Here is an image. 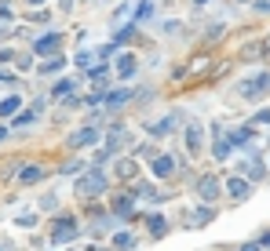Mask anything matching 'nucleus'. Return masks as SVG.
<instances>
[{"label": "nucleus", "mask_w": 270, "mask_h": 251, "mask_svg": "<svg viewBox=\"0 0 270 251\" xmlns=\"http://www.w3.org/2000/svg\"><path fill=\"white\" fill-rule=\"evenodd\" d=\"M165 229H168L165 215H150V237H165Z\"/></svg>", "instance_id": "2eb2a0df"}, {"label": "nucleus", "mask_w": 270, "mask_h": 251, "mask_svg": "<svg viewBox=\"0 0 270 251\" xmlns=\"http://www.w3.org/2000/svg\"><path fill=\"white\" fill-rule=\"evenodd\" d=\"M128 99H132V91H128V88H117V91H110V95H106V102H110V106H124Z\"/></svg>", "instance_id": "dca6fc26"}, {"label": "nucleus", "mask_w": 270, "mask_h": 251, "mask_svg": "<svg viewBox=\"0 0 270 251\" xmlns=\"http://www.w3.org/2000/svg\"><path fill=\"white\" fill-rule=\"evenodd\" d=\"M186 146H190V153H201V128H197V124L186 128Z\"/></svg>", "instance_id": "9b49d317"}, {"label": "nucleus", "mask_w": 270, "mask_h": 251, "mask_svg": "<svg viewBox=\"0 0 270 251\" xmlns=\"http://www.w3.org/2000/svg\"><path fill=\"white\" fill-rule=\"evenodd\" d=\"M150 167H153V175H157V179H165V175H172V171H175V160H172V157H153V164H150Z\"/></svg>", "instance_id": "1a4fd4ad"}, {"label": "nucleus", "mask_w": 270, "mask_h": 251, "mask_svg": "<svg viewBox=\"0 0 270 251\" xmlns=\"http://www.w3.org/2000/svg\"><path fill=\"white\" fill-rule=\"evenodd\" d=\"M77 237V222L73 219H59L55 222V244H66V240H73Z\"/></svg>", "instance_id": "20e7f679"}, {"label": "nucleus", "mask_w": 270, "mask_h": 251, "mask_svg": "<svg viewBox=\"0 0 270 251\" xmlns=\"http://www.w3.org/2000/svg\"><path fill=\"white\" fill-rule=\"evenodd\" d=\"M197 193H201V197H205V200H208V204H212V200H215V197H219V182H215V179H212V175H205V179H201V182H197Z\"/></svg>", "instance_id": "6e6552de"}, {"label": "nucleus", "mask_w": 270, "mask_h": 251, "mask_svg": "<svg viewBox=\"0 0 270 251\" xmlns=\"http://www.w3.org/2000/svg\"><path fill=\"white\" fill-rule=\"evenodd\" d=\"M88 142H99V128H92V124L69 135V146H88Z\"/></svg>", "instance_id": "39448f33"}, {"label": "nucleus", "mask_w": 270, "mask_h": 251, "mask_svg": "<svg viewBox=\"0 0 270 251\" xmlns=\"http://www.w3.org/2000/svg\"><path fill=\"white\" fill-rule=\"evenodd\" d=\"M29 4H41V0H29Z\"/></svg>", "instance_id": "473e14b6"}, {"label": "nucleus", "mask_w": 270, "mask_h": 251, "mask_svg": "<svg viewBox=\"0 0 270 251\" xmlns=\"http://www.w3.org/2000/svg\"><path fill=\"white\" fill-rule=\"evenodd\" d=\"M205 222H212V207H197L194 219H190V226H205Z\"/></svg>", "instance_id": "aec40b11"}, {"label": "nucleus", "mask_w": 270, "mask_h": 251, "mask_svg": "<svg viewBox=\"0 0 270 251\" xmlns=\"http://www.w3.org/2000/svg\"><path fill=\"white\" fill-rule=\"evenodd\" d=\"M259 247H270V229H266V233L259 237Z\"/></svg>", "instance_id": "c85d7f7f"}, {"label": "nucleus", "mask_w": 270, "mask_h": 251, "mask_svg": "<svg viewBox=\"0 0 270 251\" xmlns=\"http://www.w3.org/2000/svg\"><path fill=\"white\" fill-rule=\"evenodd\" d=\"M168 131H172V117L157 120V124H153V128H150V135H153V139H157V135H168Z\"/></svg>", "instance_id": "4be33fe9"}, {"label": "nucleus", "mask_w": 270, "mask_h": 251, "mask_svg": "<svg viewBox=\"0 0 270 251\" xmlns=\"http://www.w3.org/2000/svg\"><path fill=\"white\" fill-rule=\"evenodd\" d=\"M33 120H37V109H22V113H15L11 128H26V124H33Z\"/></svg>", "instance_id": "f3484780"}, {"label": "nucleus", "mask_w": 270, "mask_h": 251, "mask_svg": "<svg viewBox=\"0 0 270 251\" xmlns=\"http://www.w3.org/2000/svg\"><path fill=\"white\" fill-rule=\"evenodd\" d=\"M59 69H66V59H48L41 66V73H59Z\"/></svg>", "instance_id": "b1692460"}, {"label": "nucleus", "mask_w": 270, "mask_h": 251, "mask_svg": "<svg viewBox=\"0 0 270 251\" xmlns=\"http://www.w3.org/2000/svg\"><path fill=\"white\" fill-rule=\"evenodd\" d=\"M117 175H124V179H132V175H135V164H132V160H124V164H117Z\"/></svg>", "instance_id": "393cba45"}, {"label": "nucleus", "mask_w": 270, "mask_h": 251, "mask_svg": "<svg viewBox=\"0 0 270 251\" xmlns=\"http://www.w3.org/2000/svg\"><path fill=\"white\" fill-rule=\"evenodd\" d=\"M263 91H270V73H259L256 80L238 84V95H245V99H256V95H263Z\"/></svg>", "instance_id": "7ed1b4c3"}, {"label": "nucleus", "mask_w": 270, "mask_h": 251, "mask_svg": "<svg viewBox=\"0 0 270 251\" xmlns=\"http://www.w3.org/2000/svg\"><path fill=\"white\" fill-rule=\"evenodd\" d=\"M19 179H22V182H41V179H44V167L29 164V167H22V171H19Z\"/></svg>", "instance_id": "9d476101"}, {"label": "nucleus", "mask_w": 270, "mask_h": 251, "mask_svg": "<svg viewBox=\"0 0 270 251\" xmlns=\"http://www.w3.org/2000/svg\"><path fill=\"white\" fill-rule=\"evenodd\" d=\"M197 4H205V0H197Z\"/></svg>", "instance_id": "72a5a7b5"}, {"label": "nucleus", "mask_w": 270, "mask_h": 251, "mask_svg": "<svg viewBox=\"0 0 270 251\" xmlns=\"http://www.w3.org/2000/svg\"><path fill=\"white\" fill-rule=\"evenodd\" d=\"M102 189H106V175L102 171H88V175L77 179V193L81 197H99Z\"/></svg>", "instance_id": "f257e3e1"}, {"label": "nucleus", "mask_w": 270, "mask_h": 251, "mask_svg": "<svg viewBox=\"0 0 270 251\" xmlns=\"http://www.w3.org/2000/svg\"><path fill=\"white\" fill-rule=\"evenodd\" d=\"M113 211H117L121 219H128L132 215V197H117V200H113Z\"/></svg>", "instance_id": "a211bd4d"}, {"label": "nucleus", "mask_w": 270, "mask_h": 251, "mask_svg": "<svg viewBox=\"0 0 270 251\" xmlns=\"http://www.w3.org/2000/svg\"><path fill=\"white\" fill-rule=\"evenodd\" d=\"M69 95H73V80H59L55 88H51V99H59V102L69 99Z\"/></svg>", "instance_id": "f8f14e48"}, {"label": "nucleus", "mask_w": 270, "mask_h": 251, "mask_svg": "<svg viewBox=\"0 0 270 251\" xmlns=\"http://www.w3.org/2000/svg\"><path fill=\"white\" fill-rule=\"evenodd\" d=\"M135 18H153V0H139V8H135Z\"/></svg>", "instance_id": "412c9836"}, {"label": "nucleus", "mask_w": 270, "mask_h": 251, "mask_svg": "<svg viewBox=\"0 0 270 251\" xmlns=\"http://www.w3.org/2000/svg\"><path fill=\"white\" fill-rule=\"evenodd\" d=\"M69 4H73V0H62V11H69Z\"/></svg>", "instance_id": "2f4dec72"}, {"label": "nucleus", "mask_w": 270, "mask_h": 251, "mask_svg": "<svg viewBox=\"0 0 270 251\" xmlns=\"http://www.w3.org/2000/svg\"><path fill=\"white\" fill-rule=\"evenodd\" d=\"M226 193L234 197V200H245V197H248V182H245L241 175H234V179H226Z\"/></svg>", "instance_id": "423d86ee"}, {"label": "nucleus", "mask_w": 270, "mask_h": 251, "mask_svg": "<svg viewBox=\"0 0 270 251\" xmlns=\"http://www.w3.org/2000/svg\"><path fill=\"white\" fill-rule=\"evenodd\" d=\"M215 160H230V142L219 135V128H215Z\"/></svg>", "instance_id": "4468645a"}, {"label": "nucleus", "mask_w": 270, "mask_h": 251, "mask_svg": "<svg viewBox=\"0 0 270 251\" xmlns=\"http://www.w3.org/2000/svg\"><path fill=\"white\" fill-rule=\"evenodd\" d=\"M263 171H266V167H263V164H259L256 157H252V160L245 164V175H252V179H263Z\"/></svg>", "instance_id": "5701e85b"}, {"label": "nucleus", "mask_w": 270, "mask_h": 251, "mask_svg": "<svg viewBox=\"0 0 270 251\" xmlns=\"http://www.w3.org/2000/svg\"><path fill=\"white\" fill-rule=\"evenodd\" d=\"M92 59H95L92 51H81V55H77V66H92Z\"/></svg>", "instance_id": "bb28decb"}, {"label": "nucleus", "mask_w": 270, "mask_h": 251, "mask_svg": "<svg viewBox=\"0 0 270 251\" xmlns=\"http://www.w3.org/2000/svg\"><path fill=\"white\" fill-rule=\"evenodd\" d=\"M15 226H22V229H26V226H37V215H29V211H26V215H19V219H15Z\"/></svg>", "instance_id": "a878e982"}, {"label": "nucleus", "mask_w": 270, "mask_h": 251, "mask_svg": "<svg viewBox=\"0 0 270 251\" xmlns=\"http://www.w3.org/2000/svg\"><path fill=\"white\" fill-rule=\"evenodd\" d=\"M113 247L132 251V247H135V237H132V233H117V237H113Z\"/></svg>", "instance_id": "6ab92c4d"}, {"label": "nucleus", "mask_w": 270, "mask_h": 251, "mask_svg": "<svg viewBox=\"0 0 270 251\" xmlns=\"http://www.w3.org/2000/svg\"><path fill=\"white\" fill-rule=\"evenodd\" d=\"M113 69H117V76H121V80H128V76L135 73V55H117Z\"/></svg>", "instance_id": "0eeeda50"}, {"label": "nucleus", "mask_w": 270, "mask_h": 251, "mask_svg": "<svg viewBox=\"0 0 270 251\" xmlns=\"http://www.w3.org/2000/svg\"><path fill=\"white\" fill-rule=\"evenodd\" d=\"M0 18H11V8L8 4H0Z\"/></svg>", "instance_id": "c756f323"}, {"label": "nucleus", "mask_w": 270, "mask_h": 251, "mask_svg": "<svg viewBox=\"0 0 270 251\" xmlns=\"http://www.w3.org/2000/svg\"><path fill=\"white\" fill-rule=\"evenodd\" d=\"M256 11H263V15H270V0H256Z\"/></svg>", "instance_id": "cd10ccee"}, {"label": "nucleus", "mask_w": 270, "mask_h": 251, "mask_svg": "<svg viewBox=\"0 0 270 251\" xmlns=\"http://www.w3.org/2000/svg\"><path fill=\"white\" fill-rule=\"evenodd\" d=\"M241 251H259V244H245V247H241Z\"/></svg>", "instance_id": "7c9ffc66"}, {"label": "nucleus", "mask_w": 270, "mask_h": 251, "mask_svg": "<svg viewBox=\"0 0 270 251\" xmlns=\"http://www.w3.org/2000/svg\"><path fill=\"white\" fill-rule=\"evenodd\" d=\"M19 106H22V99H19V95L4 99V102H0V117H15V113H19Z\"/></svg>", "instance_id": "ddd939ff"}, {"label": "nucleus", "mask_w": 270, "mask_h": 251, "mask_svg": "<svg viewBox=\"0 0 270 251\" xmlns=\"http://www.w3.org/2000/svg\"><path fill=\"white\" fill-rule=\"evenodd\" d=\"M59 48H62V36L59 33H44L41 40H33V55H41V59H55Z\"/></svg>", "instance_id": "f03ea898"}]
</instances>
